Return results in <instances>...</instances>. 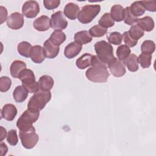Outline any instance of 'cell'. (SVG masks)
Here are the masks:
<instances>
[{
	"instance_id": "obj_15",
	"label": "cell",
	"mask_w": 156,
	"mask_h": 156,
	"mask_svg": "<svg viewBox=\"0 0 156 156\" xmlns=\"http://www.w3.org/2000/svg\"><path fill=\"white\" fill-rule=\"evenodd\" d=\"M33 26L38 31H46L51 27V19L46 15H42L34 21Z\"/></svg>"
},
{
	"instance_id": "obj_39",
	"label": "cell",
	"mask_w": 156,
	"mask_h": 156,
	"mask_svg": "<svg viewBox=\"0 0 156 156\" xmlns=\"http://www.w3.org/2000/svg\"><path fill=\"white\" fill-rule=\"evenodd\" d=\"M122 38L125 43V45L128 47H134L138 43V40L133 39L129 34L128 31L124 32L122 34Z\"/></svg>"
},
{
	"instance_id": "obj_31",
	"label": "cell",
	"mask_w": 156,
	"mask_h": 156,
	"mask_svg": "<svg viewBox=\"0 0 156 156\" xmlns=\"http://www.w3.org/2000/svg\"><path fill=\"white\" fill-rule=\"evenodd\" d=\"M130 49L129 47L125 44H122L118 46L116 49V55L118 58L121 61H124L130 54Z\"/></svg>"
},
{
	"instance_id": "obj_25",
	"label": "cell",
	"mask_w": 156,
	"mask_h": 156,
	"mask_svg": "<svg viewBox=\"0 0 156 156\" xmlns=\"http://www.w3.org/2000/svg\"><path fill=\"white\" fill-rule=\"evenodd\" d=\"M66 38L65 34L60 30H55L51 35L49 40L55 45L60 46L65 41Z\"/></svg>"
},
{
	"instance_id": "obj_3",
	"label": "cell",
	"mask_w": 156,
	"mask_h": 156,
	"mask_svg": "<svg viewBox=\"0 0 156 156\" xmlns=\"http://www.w3.org/2000/svg\"><path fill=\"white\" fill-rule=\"evenodd\" d=\"M94 47L97 57L105 65L108 64L115 57L112 46L106 41H98L94 44Z\"/></svg>"
},
{
	"instance_id": "obj_34",
	"label": "cell",
	"mask_w": 156,
	"mask_h": 156,
	"mask_svg": "<svg viewBox=\"0 0 156 156\" xmlns=\"http://www.w3.org/2000/svg\"><path fill=\"white\" fill-rule=\"evenodd\" d=\"M152 55L141 53L138 57V63L140 64L141 66L144 68H148L151 65Z\"/></svg>"
},
{
	"instance_id": "obj_24",
	"label": "cell",
	"mask_w": 156,
	"mask_h": 156,
	"mask_svg": "<svg viewBox=\"0 0 156 156\" xmlns=\"http://www.w3.org/2000/svg\"><path fill=\"white\" fill-rule=\"evenodd\" d=\"M74 39L75 41L81 44H86L90 43L93 38L87 30H81L75 34Z\"/></svg>"
},
{
	"instance_id": "obj_33",
	"label": "cell",
	"mask_w": 156,
	"mask_h": 156,
	"mask_svg": "<svg viewBox=\"0 0 156 156\" xmlns=\"http://www.w3.org/2000/svg\"><path fill=\"white\" fill-rule=\"evenodd\" d=\"M88 32L92 37H101L106 34L107 29L104 28L98 24L91 27L89 29Z\"/></svg>"
},
{
	"instance_id": "obj_36",
	"label": "cell",
	"mask_w": 156,
	"mask_h": 156,
	"mask_svg": "<svg viewBox=\"0 0 156 156\" xmlns=\"http://www.w3.org/2000/svg\"><path fill=\"white\" fill-rule=\"evenodd\" d=\"M122 35L119 32H111L107 37V40L109 43H112L115 45L120 44L122 41Z\"/></svg>"
},
{
	"instance_id": "obj_38",
	"label": "cell",
	"mask_w": 156,
	"mask_h": 156,
	"mask_svg": "<svg viewBox=\"0 0 156 156\" xmlns=\"http://www.w3.org/2000/svg\"><path fill=\"white\" fill-rule=\"evenodd\" d=\"M7 141L11 146H16L18 142V138L16 130L12 129L9 130L7 135Z\"/></svg>"
},
{
	"instance_id": "obj_1",
	"label": "cell",
	"mask_w": 156,
	"mask_h": 156,
	"mask_svg": "<svg viewBox=\"0 0 156 156\" xmlns=\"http://www.w3.org/2000/svg\"><path fill=\"white\" fill-rule=\"evenodd\" d=\"M91 66L85 72L87 78L93 82H106L110 76V73L107 70L106 65L102 63L97 55H93Z\"/></svg>"
},
{
	"instance_id": "obj_6",
	"label": "cell",
	"mask_w": 156,
	"mask_h": 156,
	"mask_svg": "<svg viewBox=\"0 0 156 156\" xmlns=\"http://www.w3.org/2000/svg\"><path fill=\"white\" fill-rule=\"evenodd\" d=\"M19 136L22 145L27 149L34 147L38 141V135L35 132V129L34 126L26 130H20Z\"/></svg>"
},
{
	"instance_id": "obj_37",
	"label": "cell",
	"mask_w": 156,
	"mask_h": 156,
	"mask_svg": "<svg viewBox=\"0 0 156 156\" xmlns=\"http://www.w3.org/2000/svg\"><path fill=\"white\" fill-rule=\"evenodd\" d=\"M12 85V80L7 76H2L0 78V91L7 92Z\"/></svg>"
},
{
	"instance_id": "obj_42",
	"label": "cell",
	"mask_w": 156,
	"mask_h": 156,
	"mask_svg": "<svg viewBox=\"0 0 156 156\" xmlns=\"http://www.w3.org/2000/svg\"><path fill=\"white\" fill-rule=\"evenodd\" d=\"M0 11H1V23L0 24H2L4 21L7 20V10L6 8L1 5L0 7Z\"/></svg>"
},
{
	"instance_id": "obj_19",
	"label": "cell",
	"mask_w": 156,
	"mask_h": 156,
	"mask_svg": "<svg viewBox=\"0 0 156 156\" xmlns=\"http://www.w3.org/2000/svg\"><path fill=\"white\" fill-rule=\"evenodd\" d=\"M38 84L40 90L49 91L53 87L54 81L51 76L48 75H43L40 77L38 80Z\"/></svg>"
},
{
	"instance_id": "obj_18",
	"label": "cell",
	"mask_w": 156,
	"mask_h": 156,
	"mask_svg": "<svg viewBox=\"0 0 156 156\" xmlns=\"http://www.w3.org/2000/svg\"><path fill=\"white\" fill-rule=\"evenodd\" d=\"M28 91L23 85L17 86L13 92V97L16 102L21 103L27 98Z\"/></svg>"
},
{
	"instance_id": "obj_11",
	"label": "cell",
	"mask_w": 156,
	"mask_h": 156,
	"mask_svg": "<svg viewBox=\"0 0 156 156\" xmlns=\"http://www.w3.org/2000/svg\"><path fill=\"white\" fill-rule=\"evenodd\" d=\"M7 26L13 30L21 29L24 25L23 15L19 12L12 13L7 20Z\"/></svg>"
},
{
	"instance_id": "obj_22",
	"label": "cell",
	"mask_w": 156,
	"mask_h": 156,
	"mask_svg": "<svg viewBox=\"0 0 156 156\" xmlns=\"http://www.w3.org/2000/svg\"><path fill=\"white\" fill-rule=\"evenodd\" d=\"M93 55L89 53H85L76 60V66L80 69H84L91 65Z\"/></svg>"
},
{
	"instance_id": "obj_28",
	"label": "cell",
	"mask_w": 156,
	"mask_h": 156,
	"mask_svg": "<svg viewBox=\"0 0 156 156\" xmlns=\"http://www.w3.org/2000/svg\"><path fill=\"white\" fill-rule=\"evenodd\" d=\"M130 11L131 13L135 16L138 17L143 15L145 13V9L141 3L140 1H135L133 2L130 6L129 7Z\"/></svg>"
},
{
	"instance_id": "obj_23",
	"label": "cell",
	"mask_w": 156,
	"mask_h": 156,
	"mask_svg": "<svg viewBox=\"0 0 156 156\" xmlns=\"http://www.w3.org/2000/svg\"><path fill=\"white\" fill-rule=\"evenodd\" d=\"M138 25L144 31L150 32L154 28V21L152 18L149 16L140 18L138 20Z\"/></svg>"
},
{
	"instance_id": "obj_14",
	"label": "cell",
	"mask_w": 156,
	"mask_h": 156,
	"mask_svg": "<svg viewBox=\"0 0 156 156\" xmlns=\"http://www.w3.org/2000/svg\"><path fill=\"white\" fill-rule=\"evenodd\" d=\"M45 57L44 49L42 46L40 45L32 46L30 53V58L33 62L35 63H41L44 60Z\"/></svg>"
},
{
	"instance_id": "obj_2",
	"label": "cell",
	"mask_w": 156,
	"mask_h": 156,
	"mask_svg": "<svg viewBox=\"0 0 156 156\" xmlns=\"http://www.w3.org/2000/svg\"><path fill=\"white\" fill-rule=\"evenodd\" d=\"M51 99L50 91H46L39 89L30 98L27 104V108L32 112H40L43 110Z\"/></svg>"
},
{
	"instance_id": "obj_21",
	"label": "cell",
	"mask_w": 156,
	"mask_h": 156,
	"mask_svg": "<svg viewBox=\"0 0 156 156\" xmlns=\"http://www.w3.org/2000/svg\"><path fill=\"white\" fill-rule=\"evenodd\" d=\"M110 15L113 20L116 22H120L124 20V9L119 4L113 5L110 10Z\"/></svg>"
},
{
	"instance_id": "obj_4",
	"label": "cell",
	"mask_w": 156,
	"mask_h": 156,
	"mask_svg": "<svg viewBox=\"0 0 156 156\" xmlns=\"http://www.w3.org/2000/svg\"><path fill=\"white\" fill-rule=\"evenodd\" d=\"M18 79L21 81L22 85L30 93H35L39 89L38 82L35 80L34 72L30 69H24L20 74Z\"/></svg>"
},
{
	"instance_id": "obj_7",
	"label": "cell",
	"mask_w": 156,
	"mask_h": 156,
	"mask_svg": "<svg viewBox=\"0 0 156 156\" xmlns=\"http://www.w3.org/2000/svg\"><path fill=\"white\" fill-rule=\"evenodd\" d=\"M40 112H32L27 108L17 120L16 126L20 130L29 129L38 120Z\"/></svg>"
},
{
	"instance_id": "obj_40",
	"label": "cell",
	"mask_w": 156,
	"mask_h": 156,
	"mask_svg": "<svg viewBox=\"0 0 156 156\" xmlns=\"http://www.w3.org/2000/svg\"><path fill=\"white\" fill-rule=\"evenodd\" d=\"M60 3V0H44L43 5L48 10H53L57 8Z\"/></svg>"
},
{
	"instance_id": "obj_35",
	"label": "cell",
	"mask_w": 156,
	"mask_h": 156,
	"mask_svg": "<svg viewBox=\"0 0 156 156\" xmlns=\"http://www.w3.org/2000/svg\"><path fill=\"white\" fill-rule=\"evenodd\" d=\"M123 20L126 24L129 26H133L135 23L138 22V18L135 17L131 13L129 9V7H127L124 9V16Z\"/></svg>"
},
{
	"instance_id": "obj_29",
	"label": "cell",
	"mask_w": 156,
	"mask_h": 156,
	"mask_svg": "<svg viewBox=\"0 0 156 156\" xmlns=\"http://www.w3.org/2000/svg\"><path fill=\"white\" fill-rule=\"evenodd\" d=\"M114 24L115 21L112 18L110 13H105L99 20V25L105 29L111 27Z\"/></svg>"
},
{
	"instance_id": "obj_20",
	"label": "cell",
	"mask_w": 156,
	"mask_h": 156,
	"mask_svg": "<svg viewBox=\"0 0 156 156\" xmlns=\"http://www.w3.org/2000/svg\"><path fill=\"white\" fill-rule=\"evenodd\" d=\"M26 68V64L21 60H15L11 64L10 71L11 76L14 78H18L20 73Z\"/></svg>"
},
{
	"instance_id": "obj_30",
	"label": "cell",
	"mask_w": 156,
	"mask_h": 156,
	"mask_svg": "<svg viewBox=\"0 0 156 156\" xmlns=\"http://www.w3.org/2000/svg\"><path fill=\"white\" fill-rule=\"evenodd\" d=\"M128 33L133 39L138 40L143 37L144 31L138 24H135L132 26L128 31Z\"/></svg>"
},
{
	"instance_id": "obj_5",
	"label": "cell",
	"mask_w": 156,
	"mask_h": 156,
	"mask_svg": "<svg viewBox=\"0 0 156 156\" xmlns=\"http://www.w3.org/2000/svg\"><path fill=\"white\" fill-rule=\"evenodd\" d=\"M101 11V5L99 4H88L82 7L77 19L82 24L91 23Z\"/></svg>"
},
{
	"instance_id": "obj_9",
	"label": "cell",
	"mask_w": 156,
	"mask_h": 156,
	"mask_svg": "<svg viewBox=\"0 0 156 156\" xmlns=\"http://www.w3.org/2000/svg\"><path fill=\"white\" fill-rule=\"evenodd\" d=\"M40 12V6L35 1H27L22 7V13L27 18H34Z\"/></svg>"
},
{
	"instance_id": "obj_27",
	"label": "cell",
	"mask_w": 156,
	"mask_h": 156,
	"mask_svg": "<svg viewBox=\"0 0 156 156\" xmlns=\"http://www.w3.org/2000/svg\"><path fill=\"white\" fill-rule=\"evenodd\" d=\"M32 48V46L30 43L26 41H23L18 44L17 49L18 53L21 55L27 58L30 57V53Z\"/></svg>"
},
{
	"instance_id": "obj_16",
	"label": "cell",
	"mask_w": 156,
	"mask_h": 156,
	"mask_svg": "<svg viewBox=\"0 0 156 156\" xmlns=\"http://www.w3.org/2000/svg\"><path fill=\"white\" fill-rule=\"evenodd\" d=\"M16 107L12 104H5L1 110V117L9 121H13L17 115Z\"/></svg>"
},
{
	"instance_id": "obj_8",
	"label": "cell",
	"mask_w": 156,
	"mask_h": 156,
	"mask_svg": "<svg viewBox=\"0 0 156 156\" xmlns=\"http://www.w3.org/2000/svg\"><path fill=\"white\" fill-rule=\"evenodd\" d=\"M68 21L62 11L55 12L51 17V27L55 30H63L66 28Z\"/></svg>"
},
{
	"instance_id": "obj_41",
	"label": "cell",
	"mask_w": 156,
	"mask_h": 156,
	"mask_svg": "<svg viewBox=\"0 0 156 156\" xmlns=\"http://www.w3.org/2000/svg\"><path fill=\"white\" fill-rule=\"evenodd\" d=\"M145 10L155 12L156 11V1H140Z\"/></svg>"
},
{
	"instance_id": "obj_43",
	"label": "cell",
	"mask_w": 156,
	"mask_h": 156,
	"mask_svg": "<svg viewBox=\"0 0 156 156\" xmlns=\"http://www.w3.org/2000/svg\"><path fill=\"white\" fill-rule=\"evenodd\" d=\"M0 151H1V155L4 156L5 155L8 151V148L7 147V145L1 141L0 144Z\"/></svg>"
},
{
	"instance_id": "obj_10",
	"label": "cell",
	"mask_w": 156,
	"mask_h": 156,
	"mask_svg": "<svg viewBox=\"0 0 156 156\" xmlns=\"http://www.w3.org/2000/svg\"><path fill=\"white\" fill-rule=\"evenodd\" d=\"M108 67L111 73L116 77H122L126 73L124 62L115 57L108 63Z\"/></svg>"
},
{
	"instance_id": "obj_17",
	"label": "cell",
	"mask_w": 156,
	"mask_h": 156,
	"mask_svg": "<svg viewBox=\"0 0 156 156\" xmlns=\"http://www.w3.org/2000/svg\"><path fill=\"white\" fill-rule=\"evenodd\" d=\"M64 15L69 20H74L77 18L80 12V8L78 5L73 2L68 3L64 8Z\"/></svg>"
},
{
	"instance_id": "obj_12",
	"label": "cell",
	"mask_w": 156,
	"mask_h": 156,
	"mask_svg": "<svg viewBox=\"0 0 156 156\" xmlns=\"http://www.w3.org/2000/svg\"><path fill=\"white\" fill-rule=\"evenodd\" d=\"M43 49L45 57L52 59L58 55L60 51V46L55 45L48 39L44 42Z\"/></svg>"
},
{
	"instance_id": "obj_44",
	"label": "cell",
	"mask_w": 156,
	"mask_h": 156,
	"mask_svg": "<svg viewBox=\"0 0 156 156\" xmlns=\"http://www.w3.org/2000/svg\"><path fill=\"white\" fill-rule=\"evenodd\" d=\"M6 135H7L6 129H4L2 126H1V139H0L1 141H2L5 138Z\"/></svg>"
},
{
	"instance_id": "obj_13",
	"label": "cell",
	"mask_w": 156,
	"mask_h": 156,
	"mask_svg": "<svg viewBox=\"0 0 156 156\" xmlns=\"http://www.w3.org/2000/svg\"><path fill=\"white\" fill-rule=\"evenodd\" d=\"M82 48V46L81 44L76 41L71 42L65 47L64 50V55L69 59L73 58L80 52Z\"/></svg>"
},
{
	"instance_id": "obj_32",
	"label": "cell",
	"mask_w": 156,
	"mask_h": 156,
	"mask_svg": "<svg viewBox=\"0 0 156 156\" xmlns=\"http://www.w3.org/2000/svg\"><path fill=\"white\" fill-rule=\"evenodd\" d=\"M155 43L152 40H145L143 42L141 46V51L142 53L146 54L152 55V54L155 51Z\"/></svg>"
},
{
	"instance_id": "obj_26",
	"label": "cell",
	"mask_w": 156,
	"mask_h": 156,
	"mask_svg": "<svg viewBox=\"0 0 156 156\" xmlns=\"http://www.w3.org/2000/svg\"><path fill=\"white\" fill-rule=\"evenodd\" d=\"M124 63L131 72H135L139 68L138 57L134 54H130V55L124 60Z\"/></svg>"
}]
</instances>
